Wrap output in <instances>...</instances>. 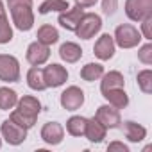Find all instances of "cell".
<instances>
[{
    "instance_id": "cell-6",
    "label": "cell",
    "mask_w": 152,
    "mask_h": 152,
    "mask_svg": "<svg viewBox=\"0 0 152 152\" xmlns=\"http://www.w3.org/2000/svg\"><path fill=\"white\" fill-rule=\"evenodd\" d=\"M125 15L132 22L152 16V0H125Z\"/></svg>"
},
{
    "instance_id": "cell-17",
    "label": "cell",
    "mask_w": 152,
    "mask_h": 152,
    "mask_svg": "<svg viewBox=\"0 0 152 152\" xmlns=\"http://www.w3.org/2000/svg\"><path fill=\"white\" fill-rule=\"evenodd\" d=\"M100 93L106 91V90H113V88H124L125 86V79L124 75L118 72V70H111L107 73H102L100 77Z\"/></svg>"
},
{
    "instance_id": "cell-30",
    "label": "cell",
    "mask_w": 152,
    "mask_h": 152,
    "mask_svg": "<svg viewBox=\"0 0 152 152\" xmlns=\"http://www.w3.org/2000/svg\"><path fill=\"white\" fill-rule=\"evenodd\" d=\"M116 7H118V0H102V11H104V15H107V16L115 15Z\"/></svg>"
},
{
    "instance_id": "cell-3",
    "label": "cell",
    "mask_w": 152,
    "mask_h": 152,
    "mask_svg": "<svg viewBox=\"0 0 152 152\" xmlns=\"http://www.w3.org/2000/svg\"><path fill=\"white\" fill-rule=\"evenodd\" d=\"M113 39H115V45H118L120 48H134L141 41V32L131 23H122L115 29Z\"/></svg>"
},
{
    "instance_id": "cell-4",
    "label": "cell",
    "mask_w": 152,
    "mask_h": 152,
    "mask_svg": "<svg viewBox=\"0 0 152 152\" xmlns=\"http://www.w3.org/2000/svg\"><path fill=\"white\" fill-rule=\"evenodd\" d=\"M100 29H102V18L99 15H95V13H84L79 25H77V29L73 32L81 39H91Z\"/></svg>"
},
{
    "instance_id": "cell-1",
    "label": "cell",
    "mask_w": 152,
    "mask_h": 152,
    "mask_svg": "<svg viewBox=\"0 0 152 152\" xmlns=\"http://www.w3.org/2000/svg\"><path fill=\"white\" fill-rule=\"evenodd\" d=\"M39 113H41V102L32 95H23L22 99H18L16 109L11 111L9 118L15 124L22 125L25 129H31V127H34Z\"/></svg>"
},
{
    "instance_id": "cell-26",
    "label": "cell",
    "mask_w": 152,
    "mask_h": 152,
    "mask_svg": "<svg viewBox=\"0 0 152 152\" xmlns=\"http://www.w3.org/2000/svg\"><path fill=\"white\" fill-rule=\"evenodd\" d=\"M138 86L143 93H152V70H141L138 73Z\"/></svg>"
},
{
    "instance_id": "cell-21",
    "label": "cell",
    "mask_w": 152,
    "mask_h": 152,
    "mask_svg": "<svg viewBox=\"0 0 152 152\" xmlns=\"http://www.w3.org/2000/svg\"><path fill=\"white\" fill-rule=\"evenodd\" d=\"M38 41L39 43H43V45H47V47H50V45H54V43H57L59 41V32H57V29L56 27H52V25H48V23H45V25H41L39 29H38Z\"/></svg>"
},
{
    "instance_id": "cell-5",
    "label": "cell",
    "mask_w": 152,
    "mask_h": 152,
    "mask_svg": "<svg viewBox=\"0 0 152 152\" xmlns=\"http://www.w3.org/2000/svg\"><path fill=\"white\" fill-rule=\"evenodd\" d=\"M0 81L2 83L20 81V63L15 56L0 54Z\"/></svg>"
},
{
    "instance_id": "cell-2",
    "label": "cell",
    "mask_w": 152,
    "mask_h": 152,
    "mask_svg": "<svg viewBox=\"0 0 152 152\" xmlns=\"http://www.w3.org/2000/svg\"><path fill=\"white\" fill-rule=\"evenodd\" d=\"M7 7L15 27L22 32H27L34 25L32 0H7Z\"/></svg>"
},
{
    "instance_id": "cell-23",
    "label": "cell",
    "mask_w": 152,
    "mask_h": 152,
    "mask_svg": "<svg viewBox=\"0 0 152 152\" xmlns=\"http://www.w3.org/2000/svg\"><path fill=\"white\" fill-rule=\"evenodd\" d=\"M86 124H88V118H84V116H72L66 122V132L72 136H77V138L84 136Z\"/></svg>"
},
{
    "instance_id": "cell-11",
    "label": "cell",
    "mask_w": 152,
    "mask_h": 152,
    "mask_svg": "<svg viewBox=\"0 0 152 152\" xmlns=\"http://www.w3.org/2000/svg\"><path fill=\"white\" fill-rule=\"evenodd\" d=\"M27 61L32 64V66H41L48 61L50 57V47L39 43V41H34L27 47V54H25Z\"/></svg>"
},
{
    "instance_id": "cell-28",
    "label": "cell",
    "mask_w": 152,
    "mask_h": 152,
    "mask_svg": "<svg viewBox=\"0 0 152 152\" xmlns=\"http://www.w3.org/2000/svg\"><path fill=\"white\" fill-rule=\"evenodd\" d=\"M138 59L143 64H152V43H147L143 47H140L138 50Z\"/></svg>"
},
{
    "instance_id": "cell-8",
    "label": "cell",
    "mask_w": 152,
    "mask_h": 152,
    "mask_svg": "<svg viewBox=\"0 0 152 152\" xmlns=\"http://www.w3.org/2000/svg\"><path fill=\"white\" fill-rule=\"evenodd\" d=\"M0 132H2L4 140L9 143V145H20L25 141L27 138V129L15 124L11 118L9 120H4V124L0 125Z\"/></svg>"
},
{
    "instance_id": "cell-27",
    "label": "cell",
    "mask_w": 152,
    "mask_h": 152,
    "mask_svg": "<svg viewBox=\"0 0 152 152\" xmlns=\"http://www.w3.org/2000/svg\"><path fill=\"white\" fill-rule=\"evenodd\" d=\"M11 39H13V27L9 23V18L4 16L0 18V45L11 43Z\"/></svg>"
},
{
    "instance_id": "cell-20",
    "label": "cell",
    "mask_w": 152,
    "mask_h": 152,
    "mask_svg": "<svg viewBox=\"0 0 152 152\" xmlns=\"http://www.w3.org/2000/svg\"><path fill=\"white\" fill-rule=\"evenodd\" d=\"M27 86H29L31 90H34V91H43V90H47L45 81H43V68H39V66L29 68V72H27Z\"/></svg>"
},
{
    "instance_id": "cell-32",
    "label": "cell",
    "mask_w": 152,
    "mask_h": 152,
    "mask_svg": "<svg viewBox=\"0 0 152 152\" xmlns=\"http://www.w3.org/2000/svg\"><path fill=\"white\" fill-rule=\"evenodd\" d=\"M99 0H75V6L79 7H93Z\"/></svg>"
},
{
    "instance_id": "cell-33",
    "label": "cell",
    "mask_w": 152,
    "mask_h": 152,
    "mask_svg": "<svg viewBox=\"0 0 152 152\" xmlns=\"http://www.w3.org/2000/svg\"><path fill=\"white\" fill-rule=\"evenodd\" d=\"M4 16H7V15H6V9H4V2L0 0V18H4Z\"/></svg>"
},
{
    "instance_id": "cell-18",
    "label": "cell",
    "mask_w": 152,
    "mask_h": 152,
    "mask_svg": "<svg viewBox=\"0 0 152 152\" xmlns=\"http://www.w3.org/2000/svg\"><path fill=\"white\" fill-rule=\"evenodd\" d=\"M106 132H107V129L93 116L91 120H88V124H86V131H84V136L91 141V143H100L104 138H106Z\"/></svg>"
},
{
    "instance_id": "cell-13",
    "label": "cell",
    "mask_w": 152,
    "mask_h": 152,
    "mask_svg": "<svg viewBox=\"0 0 152 152\" xmlns=\"http://www.w3.org/2000/svg\"><path fill=\"white\" fill-rule=\"evenodd\" d=\"M41 140L47 143V145H59L64 138V129L61 124L57 122H47L43 127H41Z\"/></svg>"
},
{
    "instance_id": "cell-31",
    "label": "cell",
    "mask_w": 152,
    "mask_h": 152,
    "mask_svg": "<svg viewBox=\"0 0 152 152\" xmlns=\"http://www.w3.org/2000/svg\"><path fill=\"white\" fill-rule=\"evenodd\" d=\"M107 150H109V152H113V150H120V152H129V147H127V145H124L122 141H111V143L107 145Z\"/></svg>"
},
{
    "instance_id": "cell-22",
    "label": "cell",
    "mask_w": 152,
    "mask_h": 152,
    "mask_svg": "<svg viewBox=\"0 0 152 152\" xmlns=\"http://www.w3.org/2000/svg\"><path fill=\"white\" fill-rule=\"evenodd\" d=\"M102 73H104V66L100 63H88L81 70V77L86 83H93V81H99L102 77Z\"/></svg>"
},
{
    "instance_id": "cell-19",
    "label": "cell",
    "mask_w": 152,
    "mask_h": 152,
    "mask_svg": "<svg viewBox=\"0 0 152 152\" xmlns=\"http://www.w3.org/2000/svg\"><path fill=\"white\" fill-rule=\"evenodd\" d=\"M124 131H125V138L129 141H132V143H138V141H141L147 136V129L143 125L132 122V120L124 122Z\"/></svg>"
},
{
    "instance_id": "cell-14",
    "label": "cell",
    "mask_w": 152,
    "mask_h": 152,
    "mask_svg": "<svg viewBox=\"0 0 152 152\" xmlns=\"http://www.w3.org/2000/svg\"><path fill=\"white\" fill-rule=\"evenodd\" d=\"M115 39H113V36L111 34H102L99 39H97V43H95V47H93V52H95V56L100 59V61H109L113 56H115Z\"/></svg>"
},
{
    "instance_id": "cell-15",
    "label": "cell",
    "mask_w": 152,
    "mask_h": 152,
    "mask_svg": "<svg viewBox=\"0 0 152 152\" xmlns=\"http://www.w3.org/2000/svg\"><path fill=\"white\" fill-rule=\"evenodd\" d=\"M102 97H104L113 107H116V109H124V107H127V104H129V97H127V93H125L124 88L106 90V91H102Z\"/></svg>"
},
{
    "instance_id": "cell-7",
    "label": "cell",
    "mask_w": 152,
    "mask_h": 152,
    "mask_svg": "<svg viewBox=\"0 0 152 152\" xmlns=\"http://www.w3.org/2000/svg\"><path fill=\"white\" fill-rule=\"evenodd\" d=\"M43 81L47 88H59L68 81V70L57 63H52L43 68Z\"/></svg>"
},
{
    "instance_id": "cell-29",
    "label": "cell",
    "mask_w": 152,
    "mask_h": 152,
    "mask_svg": "<svg viewBox=\"0 0 152 152\" xmlns=\"http://www.w3.org/2000/svg\"><path fill=\"white\" fill-rule=\"evenodd\" d=\"M152 16H147L145 20H141V34L145 39H152Z\"/></svg>"
},
{
    "instance_id": "cell-12",
    "label": "cell",
    "mask_w": 152,
    "mask_h": 152,
    "mask_svg": "<svg viewBox=\"0 0 152 152\" xmlns=\"http://www.w3.org/2000/svg\"><path fill=\"white\" fill-rule=\"evenodd\" d=\"M83 15H84V7L75 6L72 9H66V11L59 13L57 23L63 29H66V31H75V29H77V25H79V22H81V18H83Z\"/></svg>"
},
{
    "instance_id": "cell-24",
    "label": "cell",
    "mask_w": 152,
    "mask_h": 152,
    "mask_svg": "<svg viewBox=\"0 0 152 152\" xmlns=\"http://www.w3.org/2000/svg\"><path fill=\"white\" fill-rule=\"evenodd\" d=\"M66 9H70V4L66 2V0H45V2L39 4L38 13H39V15H48V13H52V11L63 13V11H66Z\"/></svg>"
},
{
    "instance_id": "cell-9",
    "label": "cell",
    "mask_w": 152,
    "mask_h": 152,
    "mask_svg": "<svg viewBox=\"0 0 152 152\" xmlns=\"http://www.w3.org/2000/svg\"><path fill=\"white\" fill-rule=\"evenodd\" d=\"M63 109L66 111H77L83 104H84V91L79 86H68L59 99Z\"/></svg>"
},
{
    "instance_id": "cell-16",
    "label": "cell",
    "mask_w": 152,
    "mask_h": 152,
    "mask_svg": "<svg viewBox=\"0 0 152 152\" xmlns=\"http://www.w3.org/2000/svg\"><path fill=\"white\" fill-rule=\"evenodd\" d=\"M59 57L64 61V63H77L81 57H83V48L73 43V41H66L59 47Z\"/></svg>"
},
{
    "instance_id": "cell-25",
    "label": "cell",
    "mask_w": 152,
    "mask_h": 152,
    "mask_svg": "<svg viewBox=\"0 0 152 152\" xmlns=\"http://www.w3.org/2000/svg\"><path fill=\"white\" fill-rule=\"evenodd\" d=\"M18 102V95L15 90H9V88H0V109L4 111H9L16 106Z\"/></svg>"
},
{
    "instance_id": "cell-34",
    "label": "cell",
    "mask_w": 152,
    "mask_h": 152,
    "mask_svg": "<svg viewBox=\"0 0 152 152\" xmlns=\"http://www.w3.org/2000/svg\"><path fill=\"white\" fill-rule=\"evenodd\" d=\"M0 147H2V138H0Z\"/></svg>"
},
{
    "instance_id": "cell-10",
    "label": "cell",
    "mask_w": 152,
    "mask_h": 152,
    "mask_svg": "<svg viewBox=\"0 0 152 152\" xmlns=\"http://www.w3.org/2000/svg\"><path fill=\"white\" fill-rule=\"evenodd\" d=\"M95 118L106 127V129H116L120 127L122 124V118H120V111L116 107H113L111 104H106V106H100L95 113Z\"/></svg>"
}]
</instances>
